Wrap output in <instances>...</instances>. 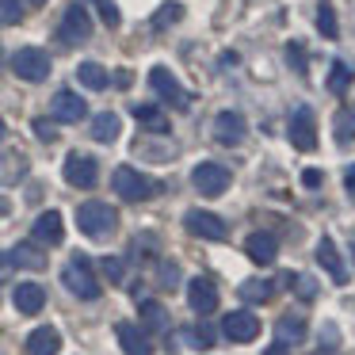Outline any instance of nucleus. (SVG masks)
<instances>
[{
    "mask_svg": "<svg viewBox=\"0 0 355 355\" xmlns=\"http://www.w3.org/2000/svg\"><path fill=\"white\" fill-rule=\"evenodd\" d=\"M62 283H65V291L77 294L80 302L100 298V279H96V271H92V260L80 256V252H73L69 263L62 268Z\"/></svg>",
    "mask_w": 355,
    "mask_h": 355,
    "instance_id": "nucleus-1",
    "label": "nucleus"
},
{
    "mask_svg": "<svg viewBox=\"0 0 355 355\" xmlns=\"http://www.w3.org/2000/svg\"><path fill=\"white\" fill-rule=\"evenodd\" d=\"M77 225H80L85 237L103 241V237H111V233L119 230V214H115L111 202H80L77 207Z\"/></svg>",
    "mask_w": 355,
    "mask_h": 355,
    "instance_id": "nucleus-2",
    "label": "nucleus"
},
{
    "mask_svg": "<svg viewBox=\"0 0 355 355\" xmlns=\"http://www.w3.org/2000/svg\"><path fill=\"white\" fill-rule=\"evenodd\" d=\"M111 187H115V195H119V199H126V202H141V199H149V195L157 191L153 180H149L146 172L130 168V164H119L115 176H111Z\"/></svg>",
    "mask_w": 355,
    "mask_h": 355,
    "instance_id": "nucleus-3",
    "label": "nucleus"
},
{
    "mask_svg": "<svg viewBox=\"0 0 355 355\" xmlns=\"http://www.w3.org/2000/svg\"><path fill=\"white\" fill-rule=\"evenodd\" d=\"M92 39V16H88L85 4H69L62 16V24H58V42H65V46H80V42Z\"/></svg>",
    "mask_w": 355,
    "mask_h": 355,
    "instance_id": "nucleus-4",
    "label": "nucleus"
},
{
    "mask_svg": "<svg viewBox=\"0 0 355 355\" xmlns=\"http://www.w3.org/2000/svg\"><path fill=\"white\" fill-rule=\"evenodd\" d=\"M286 138H291V146L298 149V153H313L317 149V115L313 107H294L291 115V126H286Z\"/></svg>",
    "mask_w": 355,
    "mask_h": 355,
    "instance_id": "nucleus-5",
    "label": "nucleus"
},
{
    "mask_svg": "<svg viewBox=\"0 0 355 355\" xmlns=\"http://www.w3.org/2000/svg\"><path fill=\"white\" fill-rule=\"evenodd\" d=\"M12 69H16L19 80H31V85H39V80L50 77V54L39 46H24L12 54Z\"/></svg>",
    "mask_w": 355,
    "mask_h": 355,
    "instance_id": "nucleus-6",
    "label": "nucleus"
},
{
    "mask_svg": "<svg viewBox=\"0 0 355 355\" xmlns=\"http://www.w3.org/2000/svg\"><path fill=\"white\" fill-rule=\"evenodd\" d=\"M149 88H153V92L161 96L164 103H172L176 111H187V107H191V96H187V88L180 85V80L172 77L164 65H153V69H149Z\"/></svg>",
    "mask_w": 355,
    "mask_h": 355,
    "instance_id": "nucleus-7",
    "label": "nucleus"
},
{
    "mask_svg": "<svg viewBox=\"0 0 355 355\" xmlns=\"http://www.w3.org/2000/svg\"><path fill=\"white\" fill-rule=\"evenodd\" d=\"M230 180H233V172L225 168V164H214V161H202V164H195V172H191V184H195V191H202V195H225L230 191Z\"/></svg>",
    "mask_w": 355,
    "mask_h": 355,
    "instance_id": "nucleus-8",
    "label": "nucleus"
},
{
    "mask_svg": "<svg viewBox=\"0 0 355 355\" xmlns=\"http://www.w3.org/2000/svg\"><path fill=\"white\" fill-rule=\"evenodd\" d=\"M222 332L233 344H252V340L260 336V317H256L252 309H233V313H225Z\"/></svg>",
    "mask_w": 355,
    "mask_h": 355,
    "instance_id": "nucleus-9",
    "label": "nucleus"
},
{
    "mask_svg": "<svg viewBox=\"0 0 355 355\" xmlns=\"http://www.w3.org/2000/svg\"><path fill=\"white\" fill-rule=\"evenodd\" d=\"M96 180H100V164H96L88 153H69L65 157V184L69 187L88 191V187H96Z\"/></svg>",
    "mask_w": 355,
    "mask_h": 355,
    "instance_id": "nucleus-10",
    "label": "nucleus"
},
{
    "mask_svg": "<svg viewBox=\"0 0 355 355\" xmlns=\"http://www.w3.org/2000/svg\"><path fill=\"white\" fill-rule=\"evenodd\" d=\"M184 225L191 237H202V241H222L225 237V222L210 210H187L184 214Z\"/></svg>",
    "mask_w": 355,
    "mask_h": 355,
    "instance_id": "nucleus-11",
    "label": "nucleus"
},
{
    "mask_svg": "<svg viewBox=\"0 0 355 355\" xmlns=\"http://www.w3.org/2000/svg\"><path fill=\"white\" fill-rule=\"evenodd\" d=\"M85 115H88V103L80 100L77 92H69V88H62V92L50 100V119H54V123H80Z\"/></svg>",
    "mask_w": 355,
    "mask_h": 355,
    "instance_id": "nucleus-12",
    "label": "nucleus"
},
{
    "mask_svg": "<svg viewBox=\"0 0 355 355\" xmlns=\"http://www.w3.org/2000/svg\"><path fill=\"white\" fill-rule=\"evenodd\" d=\"M245 134H248V123L241 111H222L214 119V141H222V146H241Z\"/></svg>",
    "mask_w": 355,
    "mask_h": 355,
    "instance_id": "nucleus-13",
    "label": "nucleus"
},
{
    "mask_svg": "<svg viewBox=\"0 0 355 355\" xmlns=\"http://www.w3.org/2000/svg\"><path fill=\"white\" fill-rule=\"evenodd\" d=\"M187 306L195 309V313H214L218 309V286L210 283V279H202V275H195L191 283H187Z\"/></svg>",
    "mask_w": 355,
    "mask_h": 355,
    "instance_id": "nucleus-14",
    "label": "nucleus"
},
{
    "mask_svg": "<svg viewBox=\"0 0 355 355\" xmlns=\"http://www.w3.org/2000/svg\"><path fill=\"white\" fill-rule=\"evenodd\" d=\"M115 336H119V344H123L126 355H153V340H149V332L141 329V324L119 321L115 324Z\"/></svg>",
    "mask_w": 355,
    "mask_h": 355,
    "instance_id": "nucleus-15",
    "label": "nucleus"
},
{
    "mask_svg": "<svg viewBox=\"0 0 355 355\" xmlns=\"http://www.w3.org/2000/svg\"><path fill=\"white\" fill-rule=\"evenodd\" d=\"M31 233H35V245H62V237H65V225H62V214L58 210H46V214H39L35 218V225H31Z\"/></svg>",
    "mask_w": 355,
    "mask_h": 355,
    "instance_id": "nucleus-16",
    "label": "nucleus"
},
{
    "mask_svg": "<svg viewBox=\"0 0 355 355\" xmlns=\"http://www.w3.org/2000/svg\"><path fill=\"white\" fill-rule=\"evenodd\" d=\"M12 302H16L19 313L35 317L42 306H46V291H42L39 283H19V286H16V294H12Z\"/></svg>",
    "mask_w": 355,
    "mask_h": 355,
    "instance_id": "nucleus-17",
    "label": "nucleus"
},
{
    "mask_svg": "<svg viewBox=\"0 0 355 355\" xmlns=\"http://www.w3.org/2000/svg\"><path fill=\"white\" fill-rule=\"evenodd\" d=\"M245 252L252 256L256 263H275V256H279V245H275V237L271 233H248V241H245Z\"/></svg>",
    "mask_w": 355,
    "mask_h": 355,
    "instance_id": "nucleus-18",
    "label": "nucleus"
},
{
    "mask_svg": "<svg viewBox=\"0 0 355 355\" xmlns=\"http://www.w3.org/2000/svg\"><path fill=\"white\" fill-rule=\"evenodd\" d=\"M317 260L324 263V271L332 275V283H336V286H344V283H347V268H344V260H340L336 245H332L329 237H321V245H317Z\"/></svg>",
    "mask_w": 355,
    "mask_h": 355,
    "instance_id": "nucleus-19",
    "label": "nucleus"
},
{
    "mask_svg": "<svg viewBox=\"0 0 355 355\" xmlns=\"http://www.w3.org/2000/svg\"><path fill=\"white\" fill-rule=\"evenodd\" d=\"M58 352H62V336L50 324H42L27 336V355H58Z\"/></svg>",
    "mask_w": 355,
    "mask_h": 355,
    "instance_id": "nucleus-20",
    "label": "nucleus"
},
{
    "mask_svg": "<svg viewBox=\"0 0 355 355\" xmlns=\"http://www.w3.org/2000/svg\"><path fill=\"white\" fill-rule=\"evenodd\" d=\"M8 260L16 263V268H27V271H42V268H46V252H42L35 241H24V245H16Z\"/></svg>",
    "mask_w": 355,
    "mask_h": 355,
    "instance_id": "nucleus-21",
    "label": "nucleus"
},
{
    "mask_svg": "<svg viewBox=\"0 0 355 355\" xmlns=\"http://www.w3.org/2000/svg\"><path fill=\"white\" fill-rule=\"evenodd\" d=\"M275 340L279 344H302V340H306V321H302V317H294V313H283L275 321Z\"/></svg>",
    "mask_w": 355,
    "mask_h": 355,
    "instance_id": "nucleus-22",
    "label": "nucleus"
},
{
    "mask_svg": "<svg viewBox=\"0 0 355 355\" xmlns=\"http://www.w3.org/2000/svg\"><path fill=\"white\" fill-rule=\"evenodd\" d=\"M138 309H141V324H146L149 332H164V329H168V324H172L168 309H164L161 302H153V298H146V302H141Z\"/></svg>",
    "mask_w": 355,
    "mask_h": 355,
    "instance_id": "nucleus-23",
    "label": "nucleus"
},
{
    "mask_svg": "<svg viewBox=\"0 0 355 355\" xmlns=\"http://www.w3.org/2000/svg\"><path fill=\"white\" fill-rule=\"evenodd\" d=\"M77 80H80L85 88H92V92H103V88L111 85L107 69H103L100 62H80V65H77Z\"/></svg>",
    "mask_w": 355,
    "mask_h": 355,
    "instance_id": "nucleus-24",
    "label": "nucleus"
},
{
    "mask_svg": "<svg viewBox=\"0 0 355 355\" xmlns=\"http://www.w3.org/2000/svg\"><path fill=\"white\" fill-rule=\"evenodd\" d=\"M134 119L153 134H168V115H164L161 107H153V103H138V107H134Z\"/></svg>",
    "mask_w": 355,
    "mask_h": 355,
    "instance_id": "nucleus-25",
    "label": "nucleus"
},
{
    "mask_svg": "<svg viewBox=\"0 0 355 355\" xmlns=\"http://www.w3.org/2000/svg\"><path fill=\"white\" fill-rule=\"evenodd\" d=\"M119 130H123V123H119L115 111H103V115L92 119V138L103 141V146H111V141L119 138Z\"/></svg>",
    "mask_w": 355,
    "mask_h": 355,
    "instance_id": "nucleus-26",
    "label": "nucleus"
},
{
    "mask_svg": "<svg viewBox=\"0 0 355 355\" xmlns=\"http://www.w3.org/2000/svg\"><path fill=\"white\" fill-rule=\"evenodd\" d=\"M271 291H275V283H271V279H245V283L237 286V294L248 302V306H260V302H268Z\"/></svg>",
    "mask_w": 355,
    "mask_h": 355,
    "instance_id": "nucleus-27",
    "label": "nucleus"
},
{
    "mask_svg": "<svg viewBox=\"0 0 355 355\" xmlns=\"http://www.w3.org/2000/svg\"><path fill=\"white\" fill-rule=\"evenodd\" d=\"M27 172L24 153H0V184H19Z\"/></svg>",
    "mask_w": 355,
    "mask_h": 355,
    "instance_id": "nucleus-28",
    "label": "nucleus"
},
{
    "mask_svg": "<svg viewBox=\"0 0 355 355\" xmlns=\"http://www.w3.org/2000/svg\"><path fill=\"white\" fill-rule=\"evenodd\" d=\"M332 138H336L340 146L355 141V107H340L336 111V119H332Z\"/></svg>",
    "mask_w": 355,
    "mask_h": 355,
    "instance_id": "nucleus-29",
    "label": "nucleus"
},
{
    "mask_svg": "<svg viewBox=\"0 0 355 355\" xmlns=\"http://www.w3.org/2000/svg\"><path fill=\"white\" fill-rule=\"evenodd\" d=\"M180 19H184V4H176V0H172V4H161V8H157L153 27H157V31H168V27L180 24Z\"/></svg>",
    "mask_w": 355,
    "mask_h": 355,
    "instance_id": "nucleus-30",
    "label": "nucleus"
},
{
    "mask_svg": "<svg viewBox=\"0 0 355 355\" xmlns=\"http://www.w3.org/2000/svg\"><path fill=\"white\" fill-rule=\"evenodd\" d=\"M283 283L291 286V291L298 294L302 302H313V298H317V279H313V275H286Z\"/></svg>",
    "mask_w": 355,
    "mask_h": 355,
    "instance_id": "nucleus-31",
    "label": "nucleus"
},
{
    "mask_svg": "<svg viewBox=\"0 0 355 355\" xmlns=\"http://www.w3.org/2000/svg\"><path fill=\"white\" fill-rule=\"evenodd\" d=\"M352 77H355V73L347 69L344 62H332V73H329V92H332V96H344V92H347V85H352Z\"/></svg>",
    "mask_w": 355,
    "mask_h": 355,
    "instance_id": "nucleus-32",
    "label": "nucleus"
},
{
    "mask_svg": "<svg viewBox=\"0 0 355 355\" xmlns=\"http://www.w3.org/2000/svg\"><path fill=\"white\" fill-rule=\"evenodd\" d=\"M317 31H321L324 39H336V35H340V27H336V12H332L329 4H321V8H317Z\"/></svg>",
    "mask_w": 355,
    "mask_h": 355,
    "instance_id": "nucleus-33",
    "label": "nucleus"
},
{
    "mask_svg": "<svg viewBox=\"0 0 355 355\" xmlns=\"http://www.w3.org/2000/svg\"><path fill=\"white\" fill-rule=\"evenodd\" d=\"M19 19H24V4H19V0H0V24L16 27Z\"/></svg>",
    "mask_w": 355,
    "mask_h": 355,
    "instance_id": "nucleus-34",
    "label": "nucleus"
},
{
    "mask_svg": "<svg viewBox=\"0 0 355 355\" xmlns=\"http://www.w3.org/2000/svg\"><path fill=\"white\" fill-rule=\"evenodd\" d=\"M187 344L210 347V344H214V329H207V324H191V329H187Z\"/></svg>",
    "mask_w": 355,
    "mask_h": 355,
    "instance_id": "nucleus-35",
    "label": "nucleus"
},
{
    "mask_svg": "<svg viewBox=\"0 0 355 355\" xmlns=\"http://www.w3.org/2000/svg\"><path fill=\"white\" fill-rule=\"evenodd\" d=\"M100 268H103V275H107V283H123V260H115V256H103L100 260Z\"/></svg>",
    "mask_w": 355,
    "mask_h": 355,
    "instance_id": "nucleus-36",
    "label": "nucleus"
},
{
    "mask_svg": "<svg viewBox=\"0 0 355 355\" xmlns=\"http://www.w3.org/2000/svg\"><path fill=\"white\" fill-rule=\"evenodd\" d=\"M96 8H100V16H103V24L107 27H119L123 19H119V8H115V0H92Z\"/></svg>",
    "mask_w": 355,
    "mask_h": 355,
    "instance_id": "nucleus-37",
    "label": "nucleus"
},
{
    "mask_svg": "<svg viewBox=\"0 0 355 355\" xmlns=\"http://www.w3.org/2000/svg\"><path fill=\"white\" fill-rule=\"evenodd\" d=\"M157 283H161L164 291H168V286H176V283H180V268H176V263H161V271H157Z\"/></svg>",
    "mask_w": 355,
    "mask_h": 355,
    "instance_id": "nucleus-38",
    "label": "nucleus"
},
{
    "mask_svg": "<svg viewBox=\"0 0 355 355\" xmlns=\"http://www.w3.org/2000/svg\"><path fill=\"white\" fill-rule=\"evenodd\" d=\"M35 134H39L42 141H54L58 138V123L54 119H35Z\"/></svg>",
    "mask_w": 355,
    "mask_h": 355,
    "instance_id": "nucleus-39",
    "label": "nucleus"
},
{
    "mask_svg": "<svg viewBox=\"0 0 355 355\" xmlns=\"http://www.w3.org/2000/svg\"><path fill=\"white\" fill-rule=\"evenodd\" d=\"M286 62H291L298 73H306V54H302V46H298V42H291V46H286Z\"/></svg>",
    "mask_w": 355,
    "mask_h": 355,
    "instance_id": "nucleus-40",
    "label": "nucleus"
},
{
    "mask_svg": "<svg viewBox=\"0 0 355 355\" xmlns=\"http://www.w3.org/2000/svg\"><path fill=\"white\" fill-rule=\"evenodd\" d=\"M302 184H306V187H321V172L306 168V172H302Z\"/></svg>",
    "mask_w": 355,
    "mask_h": 355,
    "instance_id": "nucleus-41",
    "label": "nucleus"
},
{
    "mask_svg": "<svg viewBox=\"0 0 355 355\" xmlns=\"http://www.w3.org/2000/svg\"><path fill=\"white\" fill-rule=\"evenodd\" d=\"M130 80H134L130 69H119V73H115V85H119V88H130Z\"/></svg>",
    "mask_w": 355,
    "mask_h": 355,
    "instance_id": "nucleus-42",
    "label": "nucleus"
},
{
    "mask_svg": "<svg viewBox=\"0 0 355 355\" xmlns=\"http://www.w3.org/2000/svg\"><path fill=\"white\" fill-rule=\"evenodd\" d=\"M344 184H347V191H352V195H355V164H352V168H347V176H344Z\"/></svg>",
    "mask_w": 355,
    "mask_h": 355,
    "instance_id": "nucleus-43",
    "label": "nucleus"
},
{
    "mask_svg": "<svg viewBox=\"0 0 355 355\" xmlns=\"http://www.w3.org/2000/svg\"><path fill=\"white\" fill-rule=\"evenodd\" d=\"M263 355H286V347H283V344H271V347H268V352H263Z\"/></svg>",
    "mask_w": 355,
    "mask_h": 355,
    "instance_id": "nucleus-44",
    "label": "nucleus"
},
{
    "mask_svg": "<svg viewBox=\"0 0 355 355\" xmlns=\"http://www.w3.org/2000/svg\"><path fill=\"white\" fill-rule=\"evenodd\" d=\"M12 268V260H8V256H4V252H0V275H4V271H8Z\"/></svg>",
    "mask_w": 355,
    "mask_h": 355,
    "instance_id": "nucleus-45",
    "label": "nucleus"
},
{
    "mask_svg": "<svg viewBox=\"0 0 355 355\" xmlns=\"http://www.w3.org/2000/svg\"><path fill=\"white\" fill-rule=\"evenodd\" d=\"M27 4H46V0H27Z\"/></svg>",
    "mask_w": 355,
    "mask_h": 355,
    "instance_id": "nucleus-46",
    "label": "nucleus"
},
{
    "mask_svg": "<svg viewBox=\"0 0 355 355\" xmlns=\"http://www.w3.org/2000/svg\"><path fill=\"white\" fill-rule=\"evenodd\" d=\"M0 138H4V119H0Z\"/></svg>",
    "mask_w": 355,
    "mask_h": 355,
    "instance_id": "nucleus-47",
    "label": "nucleus"
},
{
    "mask_svg": "<svg viewBox=\"0 0 355 355\" xmlns=\"http://www.w3.org/2000/svg\"><path fill=\"white\" fill-rule=\"evenodd\" d=\"M321 355H336V352H324V347H321Z\"/></svg>",
    "mask_w": 355,
    "mask_h": 355,
    "instance_id": "nucleus-48",
    "label": "nucleus"
},
{
    "mask_svg": "<svg viewBox=\"0 0 355 355\" xmlns=\"http://www.w3.org/2000/svg\"><path fill=\"white\" fill-rule=\"evenodd\" d=\"M352 260H355V245H352Z\"/></svg>",
    "mask_w": 355,
    "mask_h": 355,
    "instance_id": "nucleus-49",
    "label": "nucleus"
}]
</instances>
